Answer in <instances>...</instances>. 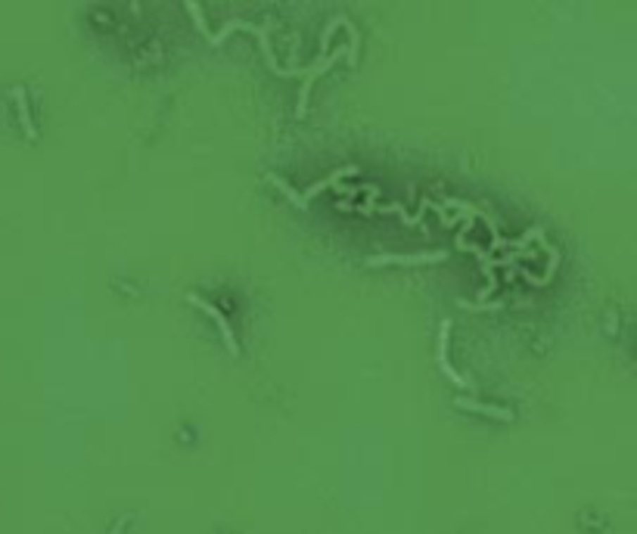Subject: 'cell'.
I'll list each match as a JSON object with an SVG mask.
<instances>
[{"mask_svg":"<svg viewBox=\"0 0 637 534\" xmlns=\"http://www.w3.org/2000/svg\"><path fill=\"white\" fill-rule=\"evenodd\" d=\"M355 174H361V168H358V165H346V168L333 171V174H329V177H324V180H317V184H311V186H308V190H305V193H302V202H305V205H308V199H314V196H317V193H320V190H329V186H336V184H339V180H342V177H355Z\"/></svg>","mask_w":637,"mask_h":534,"instance_id":"5","label":"cell"},{"mask_svg":"<svg viewBox=\"0 0 637 534\" xmlns=\"http://www.w3.org/2000/svg\"><path fill=\"white\" fill-rule=\"evenodd\" d=\"M448 338H451V320H441V333H439V367H441V373H445L454 386L473 388V386H469V379H463V376L451 367V360H448Z\"/></svg>","mask_w":637,"mask_h":534,"instance_id":"2","label":"cell"},{"mask_svg":"<svg viewBox=\"0 0 637 534\" xmlns=\"http://www.w3.org/2000/svg\"><path fill=\"white\" fill-rule=\"evenodd\" d=\"M13 96H16V106H19V122H22V131H25V137H34V122H32V112H28L25 87H16V90H13Z\"/></svg>","mask_w":637,"mask_h":534,"instance_id":"7","label":"cell"},{"mask_svg":"<svg viewBox=\"0 0 637 534\" xmlns=\"http://www.w3.org/2000/svg\"><path fill=\"white\" fill-rule=\"evenodd\" d=\"M190 305H196V307H202V311H206V314H208V317H212V320H215V326H218V329H221V336H224V345H227V351H230V355H234V357H236V355H239V345H236V338H234V333H230V323H227V320H224V314H221V311H218V307H215V305H208V302H206V298H199V295H190Z\"/></svg>","mask_w":637,"mask_h":534,"instance_id":"3","label":"cell"},{"mask_svg":"<svg viewBox=\"0 0 637 534\" xmlns=\"http://www.w3.org/2000/svg\"><path fill=\"white\" fill-rule=\"evenodd\" d=\"M429 261H445V252H429V255H379V258H370V267H379V265H429Z\"/></svg>","mask_w":637,"mask_h":534,"instance_id":"4","label":"cell"},{"mask_svg":"<svg viewBox=\"0 0 637 534\" xmlns=\"http://www.w3.org/2000/svg\"><path fill=\"white\" fill-rule=\"evenodd\" d=\"M342 53H346V50L339 47V50H336V53H329V56H324V59H320L317 65H311V69H305V75H302V78H305V84H302V94H298V115H302V112H305V106H308L311 84H314V81H317V78H320V75H324V72H329V69H333V63H339V56H342ZM346 56H348V53H346Z\"/></svg>","mask_w":637,"mask_h":534,"instance_id":"1","label":"cell"},{"mask_svg":"<svg viewBox=\"0 0 637 534\" xmlns=\"http://www.w3.org/2000/svg\"><path fill=\"white\" fill-rule=\"evenodd\" d=\"M457 407L460 410H473V413H482V417H494V419H513V410L507 407H494V404H482V401H473V398H457Z\"/></svg>","mask_w":637,"mask_h":534,"instance_id":"6","label":"cell"}]
</instances>
